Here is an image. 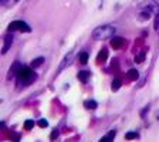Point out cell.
I'll return each instance as SVG.
<instances>
[{
	"label": "cell",
	"mask_w": 159,
	"mask_h": 142,
	"mask_svg": "<svg viewBox=\"0 0 159 142\" xmlns=\"http://www.w3.org/2000/svg\"><path fill=\"white\" fill-rule=\"evenodd\" d=\"M135 138H138L137 132H128V134L125 135V139H135Z\"/></svg>",
	"instance_id": "2e32d148"
},
{
	"label": "cell",
	"mask_w": 159,
	"mask_h": 142,
	"mask_svg": "<svg viewBox=\"0 0 159 142\" xmlns=\"http://www.w3.org/2000/svg\"><path fill=\"white\" fill-rule=\"evenodd\" d=\"M144 60H145V54H144V53H141L139 56L135 57V63H144Z\"/></svg>",
	"instance_id": "e0dca14e"
},
{
	"label": "cell",
	"mask_w": 159,
	"mask_h": 142,
	"mask_svg": "<svg viewBox=\"0 0 159 142\" xmlns=\"http://www.w3.org/2000/svg\"><path fill=\"white\" fill-rule=\"evenodd\" d=\"M73 58H74V54L73 53H68L66 57L63 58V61H61V64H60V67H58V73H61V71L64 70L66 67H68V64L73 61Z\"/></svg>",
	"instance_id": "5b68a950"
},
{
	"label": "cell",
	"mask_w": 159,
	"mask_h": 142,
	"mask_svg": "<svg viewBox=\"0 0 159 142\" xmlns=\"http://www.w3.org/2000/svg\"><path fill=\"white\" fill-rule=\"evenodd\" d=\"M2 3H6V0H2Z\"/></svg>",
	"instance_id": "44dd1931"
},
{
	"label": "cell",
	"mask_w": 159,
	"mask_h": 142,
	"mask_svg": "<svg viewBox=\"0 0 159 142\" xmlns=\"http://www.w3.org/2000/svg\"><path fill=\"white\" fill-rule=\"evenodd\" d=\"M80 61H81V64H87V61H88V54H87V53H81V54H80Z\"/></svg>",
	"instance_id": "9a60e30c"
},
{
	"label": "cell",
	"mask_w": 159,
	"mask_h": 142,
	"mask_svg": "<svg viewBox=\"0 0 159 142\" xmlns=\"http://www.w3.org/2000/svg\"><path fill=\"white\" fill-rule=\"evenodd\" d=\"M115 34V29L112 26H100L97 27L95 30L93 31V38L94 40H107V38H111Z\"/></svg>",
	"instance_id": "6da1fadb"
},
{
	"label": "cell",
	"mask_w": 159,
	"mask_h": 142,
	"mask_svg": "<svg viewBox=\"0 0 159 142\" xmlns=\"http://www.w3.org/2000/svg\"><path fill=\"white\" fill-rule=\"evenodd\" d=\"M33 127H34V122L31 120H27L26 122H24V129H26V131H30Z\"/></svg>",
	"instance_id": "5bb4252c"
},
{
	"label": "cell",
	"mask_w": 159,
	"mask_h": 142,
	"mask_svg": "<svg viewBox=\"0 0 159 142\" xmlns=\"http://www.w3.org/2000/svg\"><path fill=\"white\" fill-rule=\"evenodd\" d=\"M11 44H13V36L9 33L4 36V44H3V49H2V54H6L10 50Z\"/></svg>",
	"instance_id": "277c9868"
},
{
	"label": "cell",
	"mask_w": 159,
	"mask_h": 142,
	"mask_svg": "<svg viewBox=\"0 0 159 142\" xmlns=\"http://www.w3.org/2000/svg\"><path fill=\"white\" fill-rule=\"evenodd\" d=\"M43 63H44V58H43V57H38V58H36V60L31 61V67H33V68L40 67Z\"/></svg>",
	"instance_id": "8fae6325"
},
{
	"label": "cell",
	"mask_w": 159,
	"mask_h": 142,
	"mask_svg": "<svg viewBox=\"0 0 159 142\" xmlns=\"http://www.w3.org/2000/svg\"><path fill=\"white\" fill-rule=\"evenodd\" d=\"M119 87H121V81H119L118 78H117V80H114V81H112V85H111L112 91H117V90H119Z\"/></svg>",
	"instance_id": "4fadbf2b"
},
{
	"label": "cell",
	"mask_w": 159,
	"mask_h": 142,
	"mask_svg": "<svg viewBox=\"0 0 159 142\" xmlns=\"http://www.w3.org/2000/svg\"><path fill=\"white\" fill-rule=\"evenodd\" d=\"M122 44H124V38H122V37H114V38H111V47L114 50L121 49Z\"/></svg>",
	"instance_id": "8992f818"
},
{
	"label": "cell",
	"mask_w": 159,
	"mask_h": 142,
	"mask_svg": "<svg viewBox=\"0 0 159 142\" xmlns=\"http://www.w3.org/2000/svg\"><path fill=\"white\" fill-rule=\"evenodd\" d=\"M57 136H58V131H57V129H54V131L51 132V139H56Z\"/></svg>",
	"instance_id": "ffe728a7"
},
{
	"label": "cell",
	"mask_w": 159,
	"mask_h": 142,
	"mask_svg": "<svg viewBox=\"0 0 159 142\" xmlns=\"http://www.w3.org/2000/svg\"><path fill=\"white\" fill-rule=\"evenodd\" d=\"M107 58H108V50L107 49H102L100 51V56H98V61L101 63V61H105Z\"/></svg>",
	"instance_id": "30bf717a"
},
{
	"label": "cell",
	"mask_w": 159,
	"mask_h": 142,
	"mask_svg": "<svg viewBox=\"0 0 159 142\" xmlns=\"http://www.w3.org/2000/svg\"><path fill=\"white\" fill-rule=\"evenodd\" d=\"M13 2H17V0H13Z\"/></svg>",
	"instance_id": "7402d4cb"
},
{
	"label": "cell",
	"mask_w": 159,
	"mask_h": 142,
	"mask_svg": "<svg viewBox=\"0 0 159 142\" xmlns=\"http://www.w3.org/2000/svg\"><path fill=\"white\" fill-rule=\"evenodd\" d=\"M153 27H155L156 31H159V14L155 17V22H153Z\"/></svg>",
	"instance_id": "d6986e66"
},
{
	"label": "cell",
	"mask_w": 159,
	"mask_h": 142,
	"mask_svg": "<svg viewBox=\"0 0 159 142\" xmlns=\"http://www.w3.org/2000/svg\"><path fill=\"white\" fill-rule=\"evenodd\" d=\"M89 78V71H80L78 73V80L82 82H87Z\"/></svg>",
	"instance_id": "ba28073f"
},
{
	"label": "cell",
	"mask_w": 159,
	"mask_h": 142,
	"mask_svg": "<svg viewBox=\"0 0 159 142\" xmlns=\"http://www.w3.org/2000/svg\"><path fill=\"white\" fill-rule=\"evenodd\" d=\"M128 77H129L131 80H138L139 74H138V71H137V70H133V68H131V70L128 71Z\"/></svg>",
	"instance_id": "7c38bea8"
},
{
	"label": "cell",
	"mask_w": 159,
	"mask_h": 142,
	"mask_svg": "<svg viewBox=\"0 0 159 142\" xmlns=\"http://www.w3.org/2000/svg\"><path fill=\"white\" fill-rule=\"evenodd\" d=\"M16 30L24 31V33H30V31H31V27H30L27 23L23 22V20H16V22L9 24V31H16Z\"/></svg>",
	"instance_id": "3957f363"
},
{
	"label": "cell",
	"mask_w": 159,
	"mask_h": 142,
	"mask_svg": "<svg viewBox=\"0 0 159 142\" xmlns=\"http://www.w3.org/2000/svg\"><path fill=\"white\" fill-rule=\"evenodd\" d=\"M17 77H19V80L23 81L24 84H29V82H31L36 78V75H34V73L31 71L30 67H20L19 71H17Z\"/></svg>",
	"instance_id": "7a4b0ae2"
},
{
	"label": "cell",
	"mask_w": 159,
	"mask_h": 142,
	"mask_svg": "<svg viewBox=\"0 0 159 142\" xmlns=\"http://www.w3.org/2000/svg\"><path fill=\"white\" fill-rule=\"evenodd\" d=\"M37 124H38V127H40V128H46V127H47V125H48L47 120H40Z\"/></svg>",
	"instance_id": "ac0fdd59"
},
{
	"label": "cell",
	"mask_w": 159,
	"mask_h": 142,
	"mask_svg": "<svg viewBox=\"0 0 159 142\" xmlns=\"http://www.w3.org/2000/svg\"><path fill=\"white\" fill-rule=\"evenodd\" d=\"M115 135H117V132H115V131H109L107 135H104L102 138H101V142H109V141H112V139L115 138Z\"/></svg>",
	"instance_id": "52a82bcc"
},
{
	"label": "cell",
	"mask_w": 159,
	"mask_h": 142,
	"mask_svg": "<svg viewBox=\"0 0 159 142\" xmlns=\"http://www.w3.org/2000/svg\"><path fill=\"white\" fill-rule=\"evenodd\" d=\"M84 107L87 109H95L97 107H98V104H97L94 100H87V101L84 102Z\"/></svg>",
	"instance_id": "9c48e42d"
}]
</instances>
